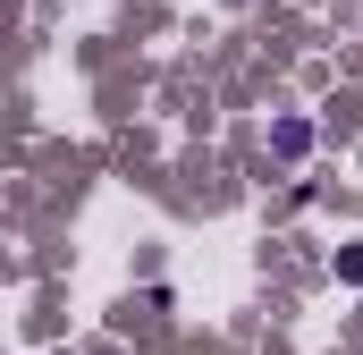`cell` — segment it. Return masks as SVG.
I'll return each mask as SVG.
<instances>
[{"mask_svg": "<svg viewBox=\"0 0 363 355\" xmlns=\"http://www.w3.org/2000/svg\"><path fill=\"white\" fill-rule=\"evenodd\" d=\"M271 153H279V161H304V153H313V119H279V127H271Z\"/></svg>", "mask_w": 363, "mask_h": 355, "instance_id": "6da1fadb", "label": "cell"}, {"mask_svg": "<svg viewBox=\"0 0 363 355\" xmlns=\"http://www.w3.org/2000/svg\"><path fill=\"white\" fill-rule=\"evenodd\" d=\"M338 279H347V288H363V246H338Z\"/></svg>", "mask_w": 363, "mask_h": 355, "instance_id": "7a4b0ae2", "label": "cell"}]
</instances>
